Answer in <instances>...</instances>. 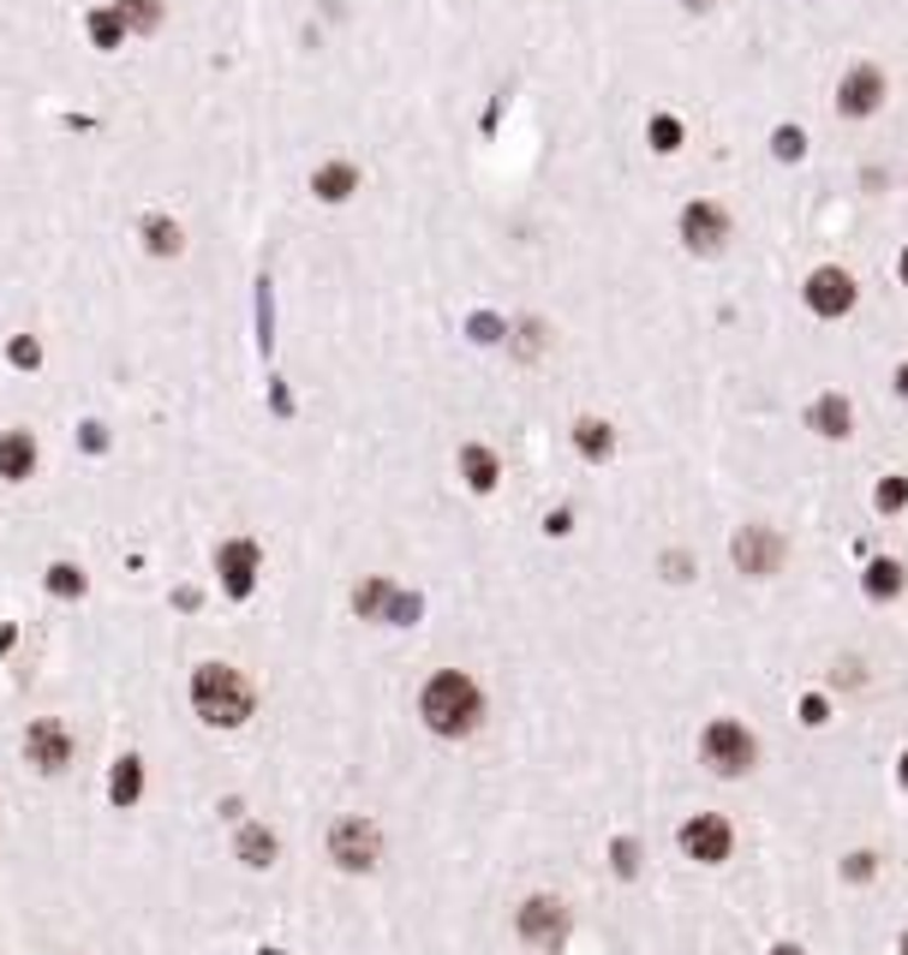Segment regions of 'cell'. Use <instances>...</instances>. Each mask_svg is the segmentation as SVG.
Returning <instances> with one entry per match:
<instances>
[{
  "mask_svg": "<svg viewBox=\"0 0 908 955\" xmlns=\"http://www.w3.org/2000/svg\"><path fill=\"white\" fill-rule=\"evenodd\" d=\"M778 955H801V949H795V944H783V949H778Z\"/></svg>",
  "mask_w": 908,
  "mask_h": 955,
  "instance_id": "836d02e7",
  "label": "cell"
},
{
  "mask_svg": "<svg viewBox=\"0 0 908 955\" xmlns=\"http://www.w3.org/2000/svg\"><path fill=\"white\" fill-rule=\"evenodd\" d=\"M783 562V538L771 532V526H741L736 532V567L747 580H766V573H778Z\"/></svg>",
  "mask_w": 908,
  "mask_h": 955,
  "instance_id": "9c48e42d",
  "label": "cell"
},
{
  "mask_svg": "<svg viewBox=\"0 0 908 955\" xmlns=\"http://www.w3.org/2000/svg\"><path fill=\"white\" fill-rule=\"evenodd\" d=\"M646 138H652L657 156H676V150H682V120H669V114H652Z\"/></svg>",
  "mask_w": 908,
  "mask_h": 955,
  "instance_id": "d6986e66",
  "label": "cell"
},
{
  "mask_svg": "<svg viewBox=\"0 0 908 955\" xmlns=\"http://www.w3.org/2000/svg\"><path fill=\"white\" fill-rule=\"evenodd\" d=\"M873 502H878V513H902V508H908V478H902V473H890L885 484H878Z\"/></svg>",
  "mask_w": 908,
  "mask_h": 955,
  "instance_id": "44dd1931",
  "label": "cell"
},
{
  "mask_svg": "<svg viewBox=\"0 0 908 955\" xmlns=\"http://www.w3.org/2000/svg\"><path fill=\"white\" fill-rule=\"evenodd\" d=\"M867 592H873V597H897V592H902V562H890V555L867 562Z\"/></svg>",
  "mask_w": 908,
  "mask_h": 955,
  "instance_id": "ac0fdd59",
  "label": "cell"
},
{
  "mask_svg": "<svg viewBox=\"0 0 908 955\" xmlns=\"http://www.w3.org/2000/svg\"><path fill=\"white\" fill-rule=\"evenodd\" d=\"M222 573H228V592L245 597V592H252V580H257V550H252V543H228V550H222Z\"/></svg>",
  "mask_w": 908,
  "mask_h": 955,
  "instance_id": "5bb4252c",
  "label": "cell"
},
{
  "mask_svg": "<svg viewBox=\"0 0 908 955\" xmlns=\"http://www.w3.org/2000/svg\"><path fill=\"white\" fill-rule=\"evenodd\" d=\"M138 783H144V776H138V758H120V771H114V800H138Z\"/></svg>",
  "mask_w": 908,
  "mask_h": 955,
  "instance_id": "7402d4cb",
  "label": "cell"
},
{
  "mask_svg": "<svg viewBox=\"0 0 908 955\" xmlns=\"http://www.w3.org/2000/svg\"><path fill=\"white\" fill-rule=\"evenodd\" d=\"M687 7H694V12H706V7H711V0H687Z\"/></svg>",
  "mask_w": 908,
  "mask_h": 955,
  "instance_id": "d6a6232c",
  "label": "cell"
},
{
  "mask_svg": "<svg viewBox=\"0 0 908 955\" xmlns=\"http://www.w3.org/2000/svg\"><path fill=\"white\" fill-rule=\"evenodd\" d=\"M120 19L138 24V31H150V24L162 19V7H156V0H120Z\"/></svg>",
  "mask_w": 908,
  "mask_h": 955,
  "instance_id": "603a6c76",
  "label": "cell"
},
{
  "mask_svg": "<svg viewBox=\"0 0 908 955\" xmlns=\"http://www.w3.org/2000/svg\"><path fill=\"white\" fill-rule=\"evenodd\" d=\"M807 311L813 317H848L855 311V275L825 263V269L807 275Z\"/></svg>",
  "mask_w": 908,
  "mask_h": 955,
  "instance_id": "8992f818",
  "label": "cell"
},
{
  "mask_svg": "<svg viewBox=\"0 0 908 955\" xmlns=\"http://www.w3.org/2000/svg\"><path fill=\"white\" fill-rule=\"evenodd\" d=\"M778 156H783V161H795V156H801V131H795V126H783V131H778Z\"/></svg>",
  "mask_w": 908,
  "mask_h": 955,
  "instance_id": "d4e9b609",
  "label": "cell"
},
{
  "mask_svg": "<svg viewBox=\"0 0 908 955\" xmlns=\"http://www.w3.org/2000/svg\"><path fill=\"white\" fill-rule=\"evenodd\" d=\"M897 394L908 401V364H897Z\"/></svg>",
  "mask_w": 908,
  "mask_h": 955,
  "instance_id": "4dcf8cb0",
  "label": "cell"
},
{
  "mask_svg": "<svg viewBox=\"0 0 908 955\" xmlns=\"http://www.w3.org/2000/svg\"><path fill=\"white\" fill-rule=\"evenodd\" d=\"M353 185H359V168H347V161H329V168H317V180H312V191H317L324 203L353 198Z\"/></svg>",
  "mask_w": 908,
  "mask_h": 955,
  "instance_id": "9a60e30c",
  "label": "cell"
},
{
  "mask_svg": "<svg viewBox=\"0 0 908 955\" xmlns=\"http://www.w3.org/2000/svg\"><path fill=\"white\" fill-rule=\"evenodd\" d=\"M144 233H150V252H180V227H168V222H150V227H144Z\"/></svg>",
  "mask_w": 908,
  "mask_h": 955,
  "instance_id": "cb8c5ba5",
  "label": "cell"
},
{
  "mask_svg": "<svg viewBox=\"0 0 908 955\" xmlns=\"http://www.w3.org/2000/svg\"><path fill=\"white\" fill-rule=\"evenodd\" d=\"M902 955H908V937H902Z\"/></svg>",
  "mask_w": 908,
  "mask_h": 955,
  "instance_id": "d590c367",
  "label": "cell"
},
{
  "mask_svg": "<svg viewBox=\"0 0 908 955\" xmlns=\"http://www.w3.org/2000/svg\"><path fill=\"white\" fill-rule=\"evenodd\" d=\"M640 866V848L634 842H616V872H634Z\"/></svg>",
  "mask_w": 908,
  "mask_h": 955,
  "instance_id": "4316f807",
  "label": "cell"
},
{
  "mask_svg": "<svg viewBox=\"0 0 908 955\" xmlns=\"http://www.w3.org/2000/svg\"><path fill=\"white\" fill-rule=\"evenodd\" d=\"M240 855H245V866H270V860H275V836L252 825V830L240 836Z\"/></svg>",
  "mask_w": 908,
  "mask_h": 955,
  "instance_id": "ffe728a7",
  "label": "cell"
},
{
  "mask_svg": "<svg viewBox=\"0 0 908 955\" xmlns=\"http://www.w3.org/2000/svg\"><path fill=\"white\" fill-rule=\"evenodd\" d=\"M473 341H503V322H496V317H473Z\"/></svg>",
  "mask_w": 908,
  "mask_h": 955,
  "instance_id": "484cf974",
  "label": "cell"
},
{
  "mask_svg": "<svg viewBox=\"0 0 908 955\" xmlns=\"http://www.w3.org/2000/svg\"><path fill=\"white\" fill-rule=\"evenodd\" d=\"M699 758H706L717 776H747L759 764V741L736 717H717V723H706V734H699Z\"/></svg>",
  "mask_w": 908,
  "mask_h": 955,
  "instance_id": "3957f363",
  "label": "cell"
},
{
  "mask_svg": "<svg viewBox=\"0 0 908 955\" xmlns=\"http://www.w3.org/2000/svg\"><path fill=\"white\" fill-rule=\"evenodd\" d=\"M24 753H31V764H42V771H66L72 741L54 717H42V723H31V734H24Z\"/></svg>",
  "mask_w": 908,
  "mask_h": 955,
  "instance_id": "8fae6325",
  "label": "cell"
},
{
  "mask_svg": "<svg viewBox=\"0 0 908 955\" xmlns=\"http://www.w3.org/2000/svg\"><path fill=\"white\" fill-rule=\"evenodd\" d=\"M902 788H908V753H902Z\"/></svg>",
  "mask_w": 908,
  "mask_h": 955,
  "instance_id": "e575fe53",
  "label": "cell"
},
{
  "mask_svg": "<svg viewBox=\"0 0 908 955\" xmlns=\"http://www.w3.org/2000/svg\"><path fill=\"white\" fill-rule=\"evenodd\" d=\"M192 704H198L203 723H215V729H240L245 717H252V687H245V675H240V669H228V664H203V669L192 675Z\"/></svg>",
  "mask_w": 908,
  "mask_h": 955,
  "instance_id": "7a4b0ae2",
  "label": "cell"
},
{
  "mask_svg": "<svg viewBox=\"0 0 908 955\" xmlns=\"http://www.w3.org/2000/svg\"><path fill=\"white\" fill-rule=\"evenodd\" d=\"M78 585H84V580H78L72 567H54V592H78Z\"/></svg>",
  "mask_w": 908,
  "mask_h": 955,
  "instance_id": "f1b7e54d",
  "label": "cell"
},
{
  "mask_svg": "<svg viewBox=\"0 0 908 955\" xmlns=\"http://www.w3.org/2000/svg\"><path fill=\"white\" fill-rule=\"evenodd\" d=\"M897 275H902V282H908V252H902V257H897Z\"/></svg>",
  "mask_w": 908,
  "mask_h": 955,
  "instance_id": "1f68e13d",
  "label": "cell"
},
{
  "mask_svg": "<svg viewBox=\"0 0 908 955\" xmlns=\"http://www.w3.org/2000/svg\"><path fill=\"white\" fill-rule=\"evenodd\" d=\"M419 711H424V723H431L436 734L461 741V734H473L478 723H485V693H478V681H473V675L443 669V675H431V681H424Z\"/></svg>",
  "mask_w": 908,
  "mask_h": 955,
  "instance_id": "6da1fadb",
  "label": "cell"
},
{
  "mask_svg": "<svg viewBox=\"0 0 908 955\" xmlns=\"http://www.w3.org/2000/svg\"><path fill=\"white\" fill-rule=\"evenodd\" d=\"M848 878H873V855H848Z\"/></svg>",
  "mask_w": 908,
  "mask_h": 955,
  "instance_id": "f546056e",
  "label": "cell"
},
{
  "mask_svg": "<svg viewBox=\"0 0 908 955\" xmlns=\"http://www.w3.org/2000/svg\"><path fill=\"white\" fill-rule=\"evenodd\" d=\"M801 723H825V699H801Z\"/></svg>",
  "mask_w": 908,
  "mask_h": 955,
  "instance_id": "83f0119b",
  "label": "cell"
},
{
  "mask_svg": "<svg viewBox=\"0 0 908 955\" xmlns=\"http://www.w3.org/2000/svg\"><path fill=\"white\" fill-rule=\"evenodd\" d=\"M568 932V908L556 902V895H532V902L520 908V937L526 944H562Z\"/></svg>",
  "mask_w": 908,
  "mask_h": 955,
  "instance_id": "30bf717a",
  "label": "cell"
},
{
  "mask_svg": "<svg viewBox=\"0 0 908 955\" xmlns=\"http://www.w3.org/2000/svg\"><path fill=\"white\" fill-rule=\"evenodd\" d=\"M885 108V72H878L873 61L848 66V78L837 84V114L843 120H867V114Z\"/></svg>",
  "mask_w": 908,
  "mask_h": 955,
  "instance_id": "5b68a950",
  "label": "cell"
},
{
  "mask_svg": "<svg viewBox=\"0 0 908 955\" xmlns=\"http://www.w3.org/2000/svg\"><path fill=\"white\" fill-rule=\"evenodd\" d=\"M682 240H687V252H699V257L724 252V245H729L724 203H687V210H682Z\"/></svg>",
  "mask_w": 908,
  "mask_h": 955,
  "instance_id": "ba28073f",
  "label": "cell"
},
{
  "mask_svg": "<svg viewBox=\"0 0 908 955\" xmlns=\"http://www.w3.org/2000/svg\"><path fill=\"white\" fill-rule=\"evenodd\" d=\"M461 473H466V484H473V490H496L503 466H496V454H490V448L466 443V448H461Z\"/></svg>",
  "mask_w": 908,
  "mask_h": 955,
  "instance_id": "2e32d148",
  "label": "cell"
},
{
  "mask_svg": "<svg viewBox=\"0 0 908 955\" xmlns=\"http://www.w3.org/2000/svg\"><path fill=\"white\" fill-rule=\"evenodd\" d=\"M574 448L585 454V460H610L616 436H610V424H604V418H580V424H574Z\"/></svg>",
  "mask_w": 908,
  "mask_h": 955,
  "instance_id": "e0dca14e",
  "label": "cell"
},
{
  "mask_svg": "<svg viewBox=\"0 0 908 955\" xmlns=\"http://www.w3.org/2000/svg\"><path fill=\"white\" fill-rule=\"evenodd\" d=\"M329 855H335V866H347V872H371V866L383 860V830H377L371 818H341V825L329 830Z\"/></svg>",
  "mask_w": 908,
  "mask_h": 955,
  "instance_id": "277c9868",
  "label": "cell"
},
{
  "mask_svg": "<svg viewBox=\"0 0 908 955\" xmlns=\"http://www.w3.org/2000/svg\"><path fill=\"white\" fill-rule=\"evenodd\" d=\"M682 848H687V860H699V866H724L729 848H736V830H729L717 813H699V818L682 825Z\"/></svg>",
  "mask_w": 908,
  "mask_h": 955,
  "instance_id": "52a82bcc",
  "label": "cell"
},
{
  "mask_svg": "<svg viewBox=\"0 0 908 955\" xmlns=\"http://www.w3.org/2000/svg\"><path fill=\"white\" fill-rule=\"evenodd\" d=\"M807 424H813L819 436H831V443H843L855 418H848V401H843V394H819V401L807 406Z\"/></svg>",
  "mask_w": 908,
  "mask_h": 955,
  "instance_id": "7c38bea8",
  "label": "cell"
},
{
  "mask_svg": "<svg viewBox=\"0 0 908 955\" xmlns=\"http://www.w3.org/2000/svg\"><path fill=\"white\" fill-rule=\"evenodd\" d=\"M31 466H36V443H31V436H24V431L0 436V478L19 484V478H31Z\"/></svg>",
  "mask_w": 908,
  "mask_h": 955,
  "instance_id": "4fadbf2b",
  "label": "cell"
}]
</instances>
